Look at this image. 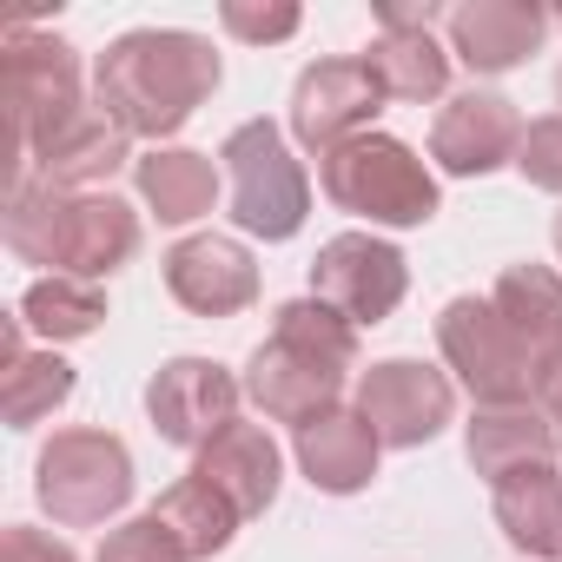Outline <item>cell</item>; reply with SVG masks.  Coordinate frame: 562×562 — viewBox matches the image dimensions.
Instances as JSON below:
<instances>
[{"label": "cell", "instance_id": "6da1fadb", "mask_svg": "<svg viewBox=\"0 0 562 562\" xmlns=\"http://www.w3.org/2000/svg\"><path fill=\"white\" fill-rule=\"evenodd\" d=\"M218 87V54L205 34L186 27H133L120 34L100 67H93V93L106 106V120L126 139H172Z\"/></svg>", "mask_w": 562, "mask_h": 562}, {"label": "cell", "instance_id": "7a4b0ae2", "mask_svg": "<svg viewBox=\"0 0 562 562\" xmlns=\"http://www.w3.org/2000/svg\"><path fill=\"white\" fill-rule=\"evenodd\" d=\"M351 371H358V325L325 299H285L271 312V338L245 358V397L271 424L299 430L338 411Z\"/></svg>", "mask_w": 562, "mask_h": 562}, {"label": "cell", "instance_id": "3957f363", "mask_svg": "<svg viewBox=\"0 0 562 562\" xmlns=\"http://www.w3.org/2000/svg\"><path fill=\"white\" fill-rule=\"evenodd\" d=\"M8 251L21 265H54V278H100L126 271L139 251V212L113 192H54L27 179L8 192Z\"/></svg>", "mask_w": 562, "mask_h": 562}, {"label": "cell", "instance_id": "277c9868", "mask_svg": "<svg viewBox=\"0 0 562 562\" xmlns=\"http://www.w3.org/2000/svg\"><path fill=\"white\" fill-rule=\"evenodd\" d=\"M0 54H8V159H0V172H8V192H21L34 153L87 113V93H80V54L60 34L14 21Z\"/></svg>", "mask_w": 562, "mask_h": 562}, {"label": "cell", "instance_id": "5b68a950", "mask_svg": "<svg viewBox=\"0 0 562 562\" xmlns=\"http://www.w3.org/2000/svg\"><path fill=\"white\" fill-rule=\"evenodd\" d=\"M318 186L338 212L371 218V225H430L437 218V179L430 166L391 139V133H358L318 159Z\"/></svg>", "mask_w": 562, "mask_h": 562}, {"label": "cell", "instance_id": "8992f818", "mask_svg": "<svg viewBox=\"0 0 562 562\" xmlns=\"http://www.w3.org/2000/svg\"><path fill=\"white\" fill-rule=\"evenodd\" d=\"M34 496L60 529H100L133 503V457L100 424L54 430L34 457Z\"/></svg>", "mask_w": 562, "mask_h": 562}, {"label": "cell", "instance_id": "52a82bcc", "mask_svg": "<svg viewBox=\"0 0 562 562\" xmlns=\"http://www.w3.org/2000/svg\"><path fill=\"white\" fill-rule=\"evenodd\" d=\"M218 159H225V179H232V218H238V232L278 245V238H292L305 225L312 179H305V166L292 159L285 133H278L271 120L232 126L225 146H218Z\"/></svg>", "mask_w": 562, "mask_h": 562}, {"label": "cell", "instance_id": "ba28073f", "mask_svg": "<svg viewBox=\"0 0 562 562\" xmlns=\"http://www.w3.org/2000/svg\"><path fill=\"white\" fill-rule=\"evenodd\" d=\"M443 364L463 378L476 411L490 404H536V351L516 338V325L496 312V299H450L437 318Z\"/></svg>", "mask_w": 562, "mask_h": 562}, {"label": "cell", "instance_id": "9c48e42d", "mask_svg": "<svg viewBox=\"0 0 562 562\" xmlns=\"http://www.w3.org/2000/svg\"><path fill=\"white\" fill-rule=\"evenodd\" d=\"M404 292H411V265L378 232H338L312 258V299H325L331 312H345L358 331L384 325L404 305Z\"/></svg>", "mask_w": 562, "mask_h": 562}, {"label": "cell", "instance_id": "30bf717a", "mask_svg": "<svg viewBox=\"0 0 562 562\" xmlns=\"http://www.w3.org/2000/svg\"><path fill=\"white\" fill-rule=\"evenodd\" d=\"M358 411L384 450H424L457 417V384L424 358H384L358 378Z\"/></svg>", "mask_w": 562, "mask_h": 562}, {"label": "cell", "instance_id": "8fae6325", "mask_svg": "<svg viewBox=\"0 0 562 562\" xmlns=\"http://www.w3.org/2000/svg\"><path fill=\"white\" fill-rule=\"evenodd\" d=\"M384 100H391V93H384V80L364 67V54H351V60H318V67H305L299 87H292V139L325 159L331 146L371 133V120L384 113Z\"/></svg>", "mask_w": 562, "mask_h": 562}, {"label": "cell", "instance_id": "7c38bea8", "mask_svg": "<svg viewBox=\"0 0 562 562\" xmlns=\"http://www.w3.org/2000/svg\"><path fill=\"white\" fill-rule=\"evenodd\" d=\"M238 391L245 384L225 364H212V358H172L146 384V417H153V430L166 443H179V450L199 457L225 424H238Z\"/></svg>", "mask_w": 562, "mask_h": 562}, {"label": "cell", "instance_id": "4fadbf2b", "mask_svg": "<svg viewBox=\"0 0 562 562\" xmlns=\"http://www.w3.org/2000/svg\"><path fill=\"white\" fill-rule=\"evenodd\" d=\"M516 146H522V113H516V100H503L490 87L450 93L430 126V159L450 179H483L496 166H516Z\"/></svg>", "mask_w": 562, "mask_h": 562}, {"label": "cell", "instance_id": "5bb4252c", "mask_svg": "<svg viewBox=\"0 0 562 562\" xmlns=\"http://www.w3.org/2000/svg\"><path fill=\"white\" fill-rule=\"evenodd\" d=\"M159 265H166V292L199 318H232V312L258 305V265L238 238L199 232V238H179Z\"/></svg>", "mask_w": 562, "mask_h": 562}, {"label": "cell", "instance_id": "9a60e30c", "mask_svg": "<svg viewBox=\"0 0 562 562\" xmlns=\"http://www.w3.org/2000/svg\"><path fill=\"white\" fill-rule=\"evenodd\" d=\"M443 27H450V54L470 74H509L542 47L549 14L536 0H463V8H450Z\"/></svg>", "mask_w": 562, "mask_h": 562}, {"label": "cell", "instance_id": "2e32d148", "mask_svg": "<svg viewBox=\"0 0 562 562\" xmlns=\"http://www.w3.org/2000/svg\"><path fill=\"white\" fill-rule=\"evenodd\" d=\"M292 450H299L305 483L325 490V496H358V490L378 476V457H384V443H378V430L364 424L358 404H351V411L338 404V411L299 424V430H292Z\"/></svg>", "mask_w": 562, "mask_h": 562}, {"label": "cell", "instance_id": "e0dca14e", "mask_svg": "<svg viewBox=\"0 0 562 562\" xmlns=\"http://www.w3.org/2000/svg\"><path fill=\"white\" fill-rule=\"evenodd\" d=\"M192 476H205L238 516H265L278 503V483H285V457H278V443H271L265 424H225L199 450Z\"/></svg>", "mask_w": 562, "mask_h": 562}, {"label": "cell", "instance_id": "ac0fdd59", "mask_svg": "<svg viewBox=\"0 0 562 562\" xmlns=\"http://www.w3.org/2000/svg\"><path fill=\"white\" fill-rule=\"evenodd\" d=\"M74 364L47 345V351H27V318H0V417L8 430H34L41 417H54L67 397H74Z\"/></svg>", "mask_w": 562, "mask_h": 562}, {"label": "cell", "instance_id": "d6986e66", "mask_svg": "<svg viewBox=\"0 0 562 562\" xmlns=\"http://www.w3.org/2000/svg\"><path fill=\"white\" fill-rule=\"evenodd\" d=\"M126 159H133V139L106 120V106H87L74 126H60L34 153V179L54 186V192H100Z\"/></svg>", "mask_w": 562, "mask_h": 562}, {"label": "cell", "instance_id": "ffe728a7", "mask_svg": "<svg viewBox=\"0 0 562 562\" xmlns=\"http://www.w3.org/2000/svg\"><path fill=\"white\" fill-rule=\"evenodd\" d=\"M463 450H470V470L483 483H496V476H509L522 463H555L562 430H555V417L542 404H490V411L470 417Z\"/></svg>", "mask_w": 562, "mask_h": 562}, {"label": "cell", "instance_id": "44dd1931", "mask_svg": "<svg viewBox=\"0 0 562 562\" xmlns=\"http://www.w3.org/2000/svg\"><path fill=\"white\" fill-rule=\"evenodd\" d=\"M496 496V522L509 536V549H522L529 562H562V470L555 463H522L509 476L490 483Z\"/></svg>", "mask_w": 562, "mask_h": 562}, {"label": "cell", "instance_id": "7402d4cb", "mask_svg": "<svg viewBox=\"0 0 562 562\" xmlns=\"http://www.w3.org/2000/svg\"><path fill=\"white\" fill-rule=\"evenodd\" d=\"M133 186L159 212V225H192L218 199V166L192 146H153L146 159H133Z\"/></svg>", "mask_w": 562, "mask_h": 562}, {"label": "cell", "instance_id": "603a6c76", "mask_svg": "<svg viewBox=\"0 0 562 562\" xmlns=\"http://www.w3.org/2000/svg\"><path fill=\"white\" fill-rule=\"evenodd\" d=\"M364 67L384 80L391 100H437L450 87V47L437 41V27H384L371 47H364Z\"/></svg>", "mask_w": 562, "mask_h": 562}, {"label": "cell", "instance_id": "cb8c5ba5", "mask_svg": "<svg viewBox=\"0 0 562 562\" xmlns=\"http://www.w3.org/2000/svg\"><path fill=\"white\" fill-rule=\"evenodd\" d=\"M490 299L516 325V338L536 351V371H542V358L562 338V271H549V265H509L490 285Z\"/></svg>", "mask_w": 562, "mask_h": 562}, {"label": "cell", "instance_id": "d4e9b609", "mask_svg": "<svg viewBox=\"0 0 562 562\" xmlns=\"http://www.w3.org/2000/svg\"><path fill=\"white\" fill-rule=\"evenodd\" d=\"M153 516H159V522L179 536V549H186L192 562L218 555V549L238 536V522H245V516H238V509H232V503H225V496L205 483V476H192V470H186V476H179V483H172V490L153 503Z\"/></svg>", "mask_w": 562, "mask_h": 562}, {"label": "cell", "instance_id": "484cf974", "mask_svg": "<svg viewBox=\"0 0 562 562\" xmlns=\"http://www.w3.org/2000/svg\"><path fill=\"white\" fill-rule=\"evenodd\" d=\"M21 318L47 345H74V338H93L106 325V292L87 285V278H34L21 292Z\"/></svg>", "mask_w": 562, "mask_h": 562}, {"label": "cell", "instance_id": "4316f807", "mask_svg": "<svg viewBox=\"0 0 562 562\" xmlns=\"http://www.w3.org/2000/svg\"><path fill=\"white\" fill-rule=\"evenodd\" d=\"M93 562H192L186 549H179V536L146 509V516H133V522H120V529H106V542H100V555Z\"/></svg>", "mask_w": 562, "mask_h": 562}, {"label": "cell", "instance_id": "83f0119b", "mask_svg": "<svg viewBox=\"0 0 562 562\" xmlns=\"http://www.w3.org/2000/svg\"><path fill=\"white\" fill-rule=\"evenodd\" d=\"M218 21H225V34H232V41L271 47V41H292L305 14L292 8V0H265V8H258V0H225V8H218Z\"/></svg>", "mask_w": 562, "mask_h": 562}, {"label": "cell", "instance_id": "f1b7e54d", "mask_svg": "<svg viewBox=\"0 0 562 562\" xmlns=\"http://www.w3.org/2000/svg\"><path fill=\"white\" fill-rule=\"evenodd\" d=\"M516 172L542 192H562V113L549 120H529L522 126V146H516Z\"/></svg>", "mask_w": 562, "mask_h": 562}, {"label": "cell", "instance_id": "f546056e", "mask_svg": "<svg viewBox=\"0 0 562 562\" xmlns=\"http://www.w3.org/2000/svg\"><path fill=\"white\" fill-rule=\"evenodd\" d=\"M0 562H80V555H74V542H60V536H47V529L14 522L8 536H0Z\"/></svg>", "mask_w": 562, "mask_h": 562}, {"label": "cell", "instance_id": "4dcf8cb0", "mask_svg": "<svg viewBox=\"0 0 562 562\" xmlns=\"http://www.w3.org/2000/svg\"><path fill=\"white\" fill-rule=\"evenodd\" d=\"M450 21L437 0H378V27H437Z\"/></svg>", "mask_w": 562, "mask_h": 562}, {"label": "cell", "instance_id": "1f68e13d", "mask_svg": "<svg viewBox=\"0 0 562 562\" xmlns=\"http://www.w3.org/2000/svg\"><path fill=\"white\" fill-rule=\"evenodd\" d=\"M555 258H562V212H555Z\"/></svg>", "mask_w": 562, "mask_h": 562}, {"label": "cell", "instance_id": "d6a6232c", "mask_svg": "<svg viewBox=\"0 0 562 562\" xmlns=\"http://www.w3.org/2000/svg\"><path fill=\"white\" fill-rule=\"evenodd\" d=\"M555 100H562V74H555Z\"/></svg>", "mask_w": 562, "mask_h": 562}, {"label": "cell", "instance_id": "836d02e7", "mask_svg": "<svg viewBox=\"0 0 562 562\" xmlns=\"http://www.w3.org/2000/svg\"><path fill=\"white\" fill-rule=\"evenodd\" d=\"M555 430H562V424H555Z\"/></svg>", "mask_w": 562, "mask_h": 562}]
</instances>
